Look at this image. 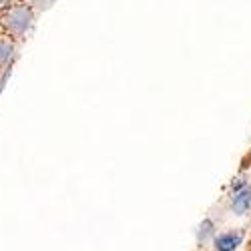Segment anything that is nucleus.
Here are the masks:
<instances>
[{
    "label": "nucleus",
    "mask_w": 251,
    "mask_h": 251,
    "mask_svg": "<svg viewBox=\"0 0 251 251\" xmlns=\"http://www.w3.org/2000/svg\"><path fill=\"white\" fill-rule=\"evenodd\" d=\"M38 14L40 12L34 10L30 4L18 0V2H14L10 8H6L0 14V32L18 40V43H25L36 26Z\"/></svg>",
    "instance_id": "nucleus-1"
},
{
    "label": "nucleus",
    "mask_w": 251,
    "mask_h": 251,
    "mask_svg": "<svg viewBox=\"0 0 251 251\" xmlns=\"http://www.w3.org/2000/svg\"><path fill=\"white\" fill-rule=\"evenodd\" d=\"M227 209L237 217L251 213V177L237 175L227 187Z\"/></svg>",
    "instance_id": "nucleus-2"
},
{
    "label": "nucleus",
    "mask_w": 251,
    "mask_h": 251,
    "mask_svg": "<svg viewBox=\"0 0 251 251\" xmlns=\"http://www.w3.org/2000/svg\"><path fill=\"white\" fill-rule=\"evenodd\" d=\"M18 56H20V43L0 32V75L12 73Z\"/></svg>",
    "instance_id": "nucleus-3"
},
{
    "label": "nucleus",
    "mask_w": 251,
    "mask_h": 251,
    "mask_svg": "<svg viewBox=\"0 0 251 251\" xmlns=\"http://www.w3.org/2000/svg\"><path fill=\"white\" fill-rule=\"evenodd\" d=\"M245 241V229L243 227H233L219 231L211 243L213 251H237Z\"/></svg>",
    "instance_id": "nucleus-4"
},
{
    "label": "nucleus",
    "mask_w": 251,
    "mask_h": 251,
    "mask_svg": "<svg viewBox=\"0 0 251 251\" xmlns=\"http://www.w3.org/2000/svg\"><path fill=\"white\" fill-rule=\"evenodd\" d=\"M217 233H219V229H217L215 219L205 217V219L201 221L199 229H197V245H199V247H209V245L213 243V239H215Z\"/></svg>",
    "instance_id": "nucleus-5"
},
{
    "label": "nucleus",
    "mask_w": 251,
    "mask_h": 251,
    "mask_svg": "<svg viewBox=\"0 0 251 251\" xmlns=\"http://www.w3.org/2000/svg\"><path fill=\"white\" fill-rule=\"evenodd\" d=\"M23 2H26V4H30L34 10H38V12H43V10H47L54 0H23Z\"/></svg>",
    "instance_id": "nucleus-6"
},
{
    "label": "nucleus",
    "mask_w": 251,
    "mask_h": 251,
    "mask_svg": "<svg viewBox=\"0 0 251 251\" xmlns=\"http://www.w3.org/2000/svg\"><path fill=\"white\" fill-rule=\"evenodd\" d=\"M14 2H18V0H0V14H2L6 8H10Z\"/></svg>",
    "instance_id": "nucleus-7"
}]
</instances>
